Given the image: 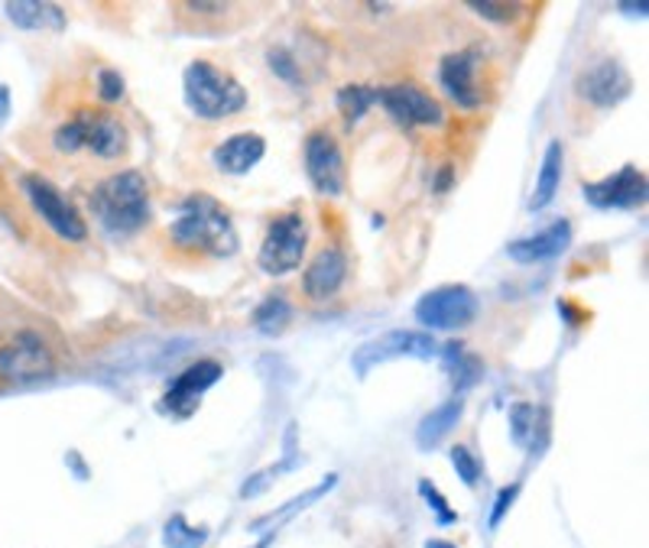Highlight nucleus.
Returning <instances> with one entry per match:
<instances>
[{
  "mask_svg": "<svg viewBox=\"0 0 649 548\" xmlns=\"http://www.w3.org/2000/svg\"><path fill=\"white\" fill-rule=\"evenodd\" d=\"M169 237L186 250H202L212 257L237 254V231L231 214L212 195H192L176 205V221L169 224Z\"/></svg>",
  "mask_w": 649,
  "mask_h": 548,
  "instance_id": "nucleus-1",
  "label": "nucleus"
},
{
  "mask_svg": "<svg viewBox=\"0 0 649 548\" xmlns=\"http://www.w3.org/2000/svg\"><path fill=\"white\" fill-rule=\"evenodd\" d=\"M91 205L98 221L104 224L108 234L114 237H131L149 221V192H146V179L137 169L127 172H114L108 176L94 195Z\"/></svg>",
  "mask_w": 649,
  "mask_h": 548,
  "instance_id": "nucleus-2",
  "label": "nucleus"
},
{
  "mask_svg": "<svg viewBox=\"0 0 649 548\" xmlns=\"http://www.w3.org/2000/svg\"><path fill=\"white\" fill-rule=\"evenodd\" d=\"M186 104L205 121H221L247 108V91L227 71L199 59L186 69Z\"/></svg>",
  "mask_w": 649,
  "mask_h": 548,
  "instance_id": "nucleus-3",
  "label": "nucleus"
},
{
  "mask_svg": "<svg viewBox=\"0 0 649 548\" xmlns=\"http://www.w3.org/2000/svg\"><path fill=\"white\" fill-rule=\"evenodd\" d=\"M305 244H309L305 217L299 211H287V214L270 221L267 237H264L260 254H257V264L267 276L292 273L305 257Z\"/></svg>",
  "mask_w": 649,
  "mask_h": 548,
  "instance_id": "nucleus-4",
  "label": "nucleus"
},
{
  "mask_svg": "<svg viewBox=\"0 0 649 548\" xmlns=\"http://www.w3.org/2000/svg\"><path fill=\"white\" fill-rule=\"evenodd\" d=\"M20 189H23L30 208L43 217V224H46L56 237L72 241V244L88 237L85 217L78 214V208H75L49 179H43V176H23V179H20Z\"/></svg>",
  "mask_w": 649,
  "mask_h": 548,
  "instance_id": "nucleus-5",
  "label": "nucleus"
},
{
  "mask_svg": "<svg viewBox=\"0 0 649 548\" xmlns=\"http://www.w3.org/2000/svg\"><path fill=\"white\" fill-rule=\"evenodd\" d=\"M56 373V357L36 332H20L0 347V380L7 383H40Z\"/></svg>",
  "mask_w": 649,
  "mask_h": 548,
  "instance_id": "nucleus-6",
  "label": "nucleus"
},
{
  "mask_svg": "<svg viewBox=\"0 0 649 548\" xmlns=\"http://www.w3.org/2000/svg\"><path fill=\"white\" fill-rule=\"evenodd\" d=\"M478 315V299L468 286H438L416 302V318L429 332H458Z\"/></svg>",
  "mask_w": 649,
  "mask_h": 548,
  "instance_id": "nucleus-7",
  "label": "nucleus"
},
{
  "mask_svg": "<svg viewBox=\"0 0 649 548\" xmlns=\"http://www.w3.org/2000/svg\"><path fill=\"white\" fill-rule=\"evenodd\" d=\"M435 354V342L426 332H387L380 338H370L361 344L351 357V367L358 377H367L370 367L377 364H390L400 357H416V360H429Z\"/></svg>",
  "mask_w": 649,
  "mask_h": 548,
  "instance_id": "nucleus-8",
  "label": "nucleus"
},
{
  "mask_svg": "<svg viewBox=\"0 0 649 548\" xmlns=\"http://www.w3.org/2000/svg\"><path fill=\"white\" fill-rule=\"evenodd\" d=\"M377 101L390 111L393 121H400V124H406V127H438V124H445L441 104L435 101L429 91H423V88L413 85V81L380 88V91H377Z\"/></svg>",
  "mask_w": 649,
  "mask_h": 548,
  "instance_id": "nucleus-9",
  "label": "nucleus"
},
{
  "mask_svg": "<svg viewBox=\"0 0 649 548\" xmlns=\"http://www.w3.org/2000/svg\"><path fill=\"white\" fill-rule=\"evenodd\" d=\"M305 176L322 195H342L345 192V156L328 131H312L302 146Z\"/></svg>",
  "mask_w": 649,
  "mask_h": 548,
  "instance_id": "nucleus-10",
  "label": "nucleus"
},
{
  "mask_svg": "<svg viewBox=\"0 0 649 548\" xmlns=\"http://www.w3.org/2000/svg\"><path fill=\"white\" fill-rule=\"evenodd\" d=\"M584 199L597 211H630L647 202V176L637 166H624L620 172L601 179V182H588L584 186Z\"/></svg>",
  "mask_w": 649,
  "mask_h": 548,
  "instance_id": "nucleus-11",
  "label": "nucleus"
},
{
  "mask_svg": "<svg viewBox=\"0 0 649 548\" xmlns=\"http://www.w3.org/2000/svg\"><path fill=\"white\" fill-rule=\"evenodd\" d=\"M75 124H78V134H81V149H88L91 156L111 163V159H121L131 146V137L124 131V124L111 114H101V111H78L75 114Z\"/></svg>",
  "mask_w": 649,
  "mask_h": 548,
  "instance_id": "nucleus-12",
  "label": "nucleus"
},
{
  "mask_svg": "<svg viewBox=\"0 0 649 548\" xmlns=\"http://www.w3.org/2000/svg\"><path fill=\"white\" fill-rule=\"evenodd\" d=\"M478 66H481V53L478 49H461V53H448L438 63V81L445 88V94L458 104V108H481V88H478Z\"/></svg>",
  "mask_w": 649,
  "mask_h": 548,
  "instance_id": "nucleus-13",
  "label": "nucleus"
},
{
  "mask_svg": "<svg viewBox=\"0 0 649 548\" xmlns=\"http://www.w3.org/2000/svg\"><path fill=\"white\" fill-rule=\"evenodd\" d=\"M221 373H224V367L217 360H199V364H192L186 373H179L172 380V387H169L166 400L159 403V410L172 412V415H189V412L199 406V400L221 380Z\"/></svg>",
  "mask_w": 649,
  "mask_h": 548,
  "instance_id": "nucleus-14",
  "label": "nucleus"
},
{
  "mask_svg": "<svg viewBox=\"0 0 649 548\" xmlns=\"http://www.w3.org/2000/svg\"><path fill=\"white\" fill-rule=\"evenodd\" d=\"M630 88H634L630 75H627V69L620 63H614V59H604V63L591 66V69L578 78V94L584 101L597 104V108L620 104L630 94Z\"/></svg>",
  "mask_w": 649,
  "mask_h": 548,
  "instance_id": "nucleus-15",
  "label": "nucleus"
},
{
  "mask_svg": "<svg viewBox=\"0 0 649 548\" xmlns=\"http://www.w3.org/2000/svg\"><path fill=\"white\" fill-rule=\"evenodd\" d=\"M572 244V224L569 221H556L549 224L546 231L533 234V237H519L506 247L510 260L516 264H542V260H552L559 254H566Z\"/></svg>",
  "mask_w": 649,
  "mask_h": 548,
  "instance_id": "nucleus-16",
  "label": "nucleus"
},
{
  "mask_svg": "<svg viewBox=\"0 0 649 548\" xmlns=\"http://www.w3.org/2000/svg\"><path fill=\"white\" fill-rule=\"evenodd\" d=\"M345 276H348V260H345V254H342L338 247H328V250H322V254L309 264V270L302 276V292H305L309 299H315V302H325V299H332V295L345 286Z\"/></svg>",
  "mask_w": 649,
  "mask_h": 548,
  "instance_id": "nucleus-17",
  "label": "nucleus"
},
{
  "mask_svg": "<svg viewBox=\"0 0 649 548\" xmlns=\"http://www.w3.org/2000/svg\"><path fill=\"white\" fill-rule=\"evenodd\" d=\"M267 153V139L260 134H234L215 149V163L227 176H247Z\"/></svg>",
  "mask_w": 649,
  "mask_h": 548,
  "instance_id": "nucleus-18",
  "label": "nucleus"
},
{
  "mask_svg": "<svg viewBox=\"0 0 649 548\" xmlns=\"http://www.w3.org/2000/svg\"><path fill=\"white\" fill-rule=\"evenodd\" d=\"M3 10L10 16V23L20 30H63L66 26V13L56 3L20 0V3H7Z\"/></svg>",
  "mask_w": 649,
  "mask_h": 548,
  "instance_id": "nucleus-19",
  "label": "nucleus"
},
{
  "mask_svg": "<svg viewBox=\"0 0 649 548\" xmlns=\"http://www.w3.org/2000/svg\"><path fill=\"white\" fill-rule=\"evenodd\" d=\"M559 182H562V143L552 139L546 156H542V166H539V179H536V189L529 195V211H542L556 199L559 192Z\"/></svg>",
  "mask_w": 649,
  "mask_h": 548,
  "instance_id": "nucleus-20",
  "label": "nucleus"
},
{
  "mask_svg": "<svg viewBox=\"0 0 649 548\" xmlns=\"http://www.w3.org/2000/svg\"><path fill=\"white\" fill-rule=\"evenodd\" d=\"M461 412H465V403H461V400H448V403H441L438 410L429 412V415L419 422V428H416V445H419L423 451L435 448V445L458 425Z\"/></svg>",
  "mask_w": 649,
  "mask_h": 548,
  "instance_id": "nucleus-21",
  "label": "nucleus"
},
{
  "mask_svg": "<svg viewBox=\"0 0 649 548\" xmlns=\"http://www.w3.org/2000/svg\"><path fill=\"white\" fill-rule=\"evenodd\" d=\"M205 543H209V529L205 526H189V519L182 513H176L163 526V546L166 548H202Z\"/></svg>",
  "mask_w": 649,
  "mask_h": 548,
  "instance_id": "nucleus-22",
  "label": "nucleus"
},
{
  "mask_svg": "<svg viewBox=\"0 0 649 548\" xmlns=\"http://www.w3.org/2000/svg\"><path fill=\"white\" fill-rule=\"evenodd\" d=\"M292 318V305H289L283 295H270L257 312H254V325L264 332V335H280Z\"/></svg>",
  "mask_w": 649,
  "mask_h": 548,
  "instance_id": "nucleus-23",
  "label": "nucleus"
},
{
  "mask_svg": "<svg viewBox=\"0 0 649 548\" xmlns=\"http://www.w3.org/2000/svg\"><path fill=\"white\" fill-rule=\"evenodd\" d=\"M373 104H377V91H373V88L345 85V88L338 91V108H342V114H345L348 124H358Z\"/></svg>",
  "mask_w": 649,
  "mask_h": 548,
  "instance_id": "nucleus-24",
  "label": "nucleus"
},
{
  "mask_svg": "<svg viewBox=\"0 0 649 548\" xmlns=\"http://www.w3.org/2000/svg\"><path fill=\"white\" fill-rule=\"evenodd\" d=\"M510 428H513V441H516L519 448H526V445H529V435H533V428H536V406L516 403V406L510 410Z\"/></svg>",
  "mask_w": 649,
  "mask_h": 548,
  "instance_id": "nucleus-25",
  "label": "nucleus"
},
{
  "mask_svg": "<svg viewBox=\"0 0 649 548\" xmlns=\"http://www.w3.org/2000/svg\"><path fill=\"white\" fill-rule=\"evenodd\" d=\"M451 468H455V474L465 480L468 487H474L478 478H481V465L474 461V455L465 445H455L451 448Z\"/></svg>",
  "mask_w": 649,
  "mask_h": 548,
  "instance_id": "nucleus-26",
  "label": "nucleus"
},
{
  "mask_svg": "<svg viewBox=\"0 0 649 548\" xmlns=\"http://www.w3.org/2000/svg\"><path fill=\"white\" fill-rule=\"evenodd\" d=\"M419 493H423V500L429 503L435 510V519L441 523V526H451L455 519H458V513H451V506H448V500L435 490V483L429 480H419Z\"/></svg>",
  "mask_w": 649,
  "mask_h": 548,
  "instance_id": "nucleus-27",
  "label": "nucleus"
},
{
  "mask_svg": "<svg viewBox=\"0 0 649 548\" xmlns=\"http://www.w3.org/2000/svg\"><path fill=\"white\" fill-rule=\"evenodd\" d=\"M98 98H101L104 104H114V101L124 98V78L114 69L98 71Z\"/></svg>",
  "mask_w": 649,
  "mask_h": 548,
  "instance_id": "nucleus-28",
  "label": "nucleus"
},
{
  "mask_svg": "<svg viewBox=\"0 0 649 548\" xmlns=\"http://www.w3.org/2000/svg\"><path fill=\"white\" fill-rule=\"evenodd\" d=\"M335 483H338V478H335V474H328V478L322 480L318 487H312L309 493H302V496H295V500H289L287 506H280V513H277V516H280V519H287V516H292V510H302V506H309V503H315V500H318V496H325V493H328V490H332Z\"/></svg>",
  "mask_w": 649,
  "mask_h": 548,
  "instance_id": "nucleus-29",
  "label": "nucleus"
},
{
  "mask_svg": "<svg viewBox=\"0 0 649 548\" xmlns=\"http://www.w3.org/2000/svg\"><path fill=\"white\" fill-rule=\"evenodd\" d=\"M474 13L488 16L491 23H510L516 16V3H491V0H481V3H471Z\"/></svg>",
  "mask_w": 649,
  "mask_h": 548,
  "instance_id": "nucleus-30",
  "label": "nucleus"
},
{
  "mask_svg": "<svg viewBox=\"0 0 649 548\" xmlns=\"http://www.w3.org/2000/svg\"><path fill=\"white\" fill-rule=\"evenodd\" d=\"M267 63H270V69L277 71L283 81H299V69H295V63H292V56H289L287 49H270L267 53Z\"/></svg>",
  "mask_w": 649,
  "mask_h": 548,
  "instance_id": "nucleus-31",
  "label": "nucleus"
},
{
  "mask_svg": "<svg viewBox=\"0 0 649 548\" xmlns=\"http://www.w3.org/2000/svg\"><path fill=\"white\" fill-rule=\"evenodd\" d=\"M277 478V471L270 468V471H260V474H254V478L244 483V490H240V496L244 500H254V496H260L264 490H267V483Z\"/></svg>",
  "mask_w": 649,
  "mask_h": 548,
  "instance_id": "nucleus-32",
  "label": "nucleus"
},
{
  "mask_svg": "<svg viewBox=\"0 0 649 548\" xmlns=\"http://www.w3.org/2000/svg\"><path fill=\"white\" fill-rule=\"evenodd\" d=\"M516 493H519V487L513 483V487H506L504 493L497 496V503H494V510H491V526H494V529L501 526V519H504V516H506V510H510V503L516 500Z\"/></svg>",
  "mask_w": 649,
  "mask_h": 548,
  "instance_id": "nucleus-33",
  "label": "nucleus"
},
{
  "mask_svg": "<svg viewBox=\"0 0 649 548\" xmlns=\"http://www.w3.org/2000/svg\"><path fill=\"white\" fill-rule=\"evenodd\" d=\"M647 3L640 0V3H620V13H630V16H647Z\"/></svg>",
  "mask_w": 649,
  "mask_h": 548,
  "instance_id": "nucleus-34",
  "label": "nucleus"
},
{
  "mask_svg": "<svg viewBox=\"0 0 649 548\" xmlns=\"http://www.w3.org/2000/svg\"><path fill=\"white\" fill-rule=\"evenodd\" d=\"M7 108H10V91L7 85H0V124L7 121Z\"/></svg>",
  "mask_w": 649,
  "mask_h": 548,
  "instance_id": "nucleus-35",
  "label": "nucleus"
},
{
  "mask_svg": "<svg viewBox=\"0 0 649 548\" xmlns=\"http://www.w3.org/2000/svg\"><path fill=\"white\" fill-rule=\"evenodd\" d=\"M438 176H441V179L435 182V192H445V189H448V182H451V166H445Z\"/></svg>",
  "mask_w": 649,
  "mask_h": 548,
  "instance_id": "nucleus-36",
  "label": "nucleus"
},
{
  "mask_svg": "<svg viewBox=\"0 0 649 548\" xmlns=\"http://www.w3.org/2000/svg\"><path fill=\"white\" fill-rule=\"evenodd\" d=\"M426 548H455L451 543H441V539H433V543H426Z\"/></svg>",
  "mask_w": 649,
  "mask_h": 548,
  "instance_id": "nucleus-37",
  "label": "nucleus"
},
{
  "mask_svg": "<svg viewBox=\"0 0 649 548\" xmlns=\"http://www.w3.org/2000/svg\"><path fill=\"white\" fill-rule=\"evenodd\" d=\"M270 539H273V536H267V539H264L260 546H254V548H267V546H270Z\"/></svg>",
  "mask_w": 649,
  "mask_h": 548,
  "instance_id": "nucleus-38",
  "label": "nucleus"
}]
</instances>
